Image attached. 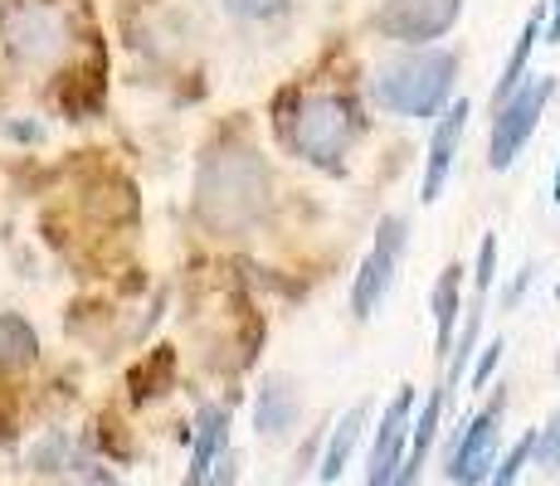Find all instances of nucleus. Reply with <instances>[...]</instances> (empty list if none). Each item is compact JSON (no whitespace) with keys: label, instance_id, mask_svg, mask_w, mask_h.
<instances>
[{"label":"nucleus","instance_id":"f257e3e1","mask_svg":"<svg viewBox=\"0 0 560 486\" xmlns=\"http://www.w3.org/2000/svg\"><path fill=\"white\" fill-rule=\"evenodd\" d=\"M268 166L258 151L240 142H220L196 170V220L220 239H244L268 220Z\"/></svg>","mask_w":560,"mask_h":486},{"label":"nucleus","instance_id":"f03ea898","mask_svg":"<svg viewBox=\"0 0 560 486\" xmlns=\"http://www.w3.org/2000/svg\"><path fill=\"white\" fill-rule=\"evenodd\" d=\"M458 79V59L444 49H424V54H405V59L385 63L375 73L371 93L385 112L395 117H434L448 103Z\"/></svg>","mask_w":560,"mask_h":486},{"label":"nucleus","instance_id":"7ed1b4c3","mask_svg":"<svg viewBox=\"0 0 560 486\" xmlns=\"http://www.w3.org/2000/svg\"><path fill=\"white\" fill-rule=\"evenodd\" d=\"M0 35H5L10 59L25 63V69H54L73 45L69 15L54 0H15L0 15Z\"/></svg>","mask_w":560,"mask_h":486},{"label":"nucleus","instance_id":"20e7f679","mask_svg":"<svg viewBox=\"0 0 560 486\" xmlns=\"http://www.w3.org/2000/svg\"><path fill=\"white\" fill-rule=\"evenodd\" d=\"M351 137H357V122H351V107L341 97H307V103H298V122L288 142L307 166L337 170L351 151Z\"/></svg>","mask_w":560,"mask_h":486},{"label":"nucleus","instance_id":"39448f33","mask_svg":"<svg viewBox=\"0 0 560 486\" xmlns=\"http://www.w3.org/2000/svg\"><path fill=\"white\" fill-rule=\"evenodd\" d=\"M556 97V79H526L522 88H512L498 103V117H492V137H488V166L492 170H512L516 156L526 151V142L541 127L546 103Z\"/></svg>","mask_w":560,"mask_h":486},{"label":"nucleus","instance_id":"423d86ee","mask_svg":"<svg viewBox=\"0 0 560 486\" xmlns=\"http://www.w3.org/2000/svg\"><path fill=\"white\" fill-rule=\"evenodd\" d=\"M409 224L400 214H385L381 224H375V244L371 253H365L357 283H351V311H357V321H371L375 311H381V301L390 297L395 287V273H400L405 263V239H409Z\"/></svg>","mask_w":560,"mask_h":486},{"label":"nucleus","instance_id":"0eeeda50","mask_svg":"<svg viewBox=\"0 0 560 486\" xmlns=\"http://www.w3.org/2000/svg\"><path fill=\"white\" fill-rule=\"evenodd\" d=\"M502 414H508V394H492L478 414L463 424V434L448 442V482L458 486H482L498 467V438H502Z\"/></svg>","mask_w":560,"mask_h":486},{"label":"nucleus","instance_id":"6e6552de","mask_svg":"<svg viewBox=\"0 0 560 486\" xmlns=\"http://www.w3.org/2000/svg\"><path fill=\"white\" fill-rule=\"evenodd\" d=\"M458 15L463 0H385L375 10V29L395 45H429V39L448 35Z\"/></svg>","mask_w":560,"mask_h":486},{"label":"nucleus","instance_id":"1a4fd4ad","mask_svg":"<svg viewBox=\"0 0 560 486\" xmlns=\"http://www.w3.org/2000/svg\"><path fill=\"white\" fill-rule=\"evenodd\" d=\"M409 428H415V384H400L395 399L385 404L381 424H375V442L365 452V486H385L395 477V467L405 462Z\"/></svg>","mask_w":560,"mask_h":486},{"label":"nucleus","instance_id":"9d476101","mask_svg":"<svg viewBox=\"0 0 560 486\" xmlns=\"http://www.w3.org/2000/svg\"><path fill=\"white\" fill-rule=\"evenodd\" d=\"M468 97H458L454 107H448L444 117H439L434 137H429V166H424V194L419 200L434 204L439 194H444L448 176H454V161H458V146H463V132H468Z\"/></svg>","mask_w":560,"mask_h":486},{"label":"nucleus","instance_id":"9b49d317","mask_svg":"<svg viewBox=\"0 0 560 486\" xmlns=\"http://www.w3.org/2000/svg\"><path fill=\"white\" fill-rule=\"evenodd\" d=\"M444 404H448L444 384H439V389H429L424 408H419V414H415V428H409V448H405V462H400V467H395V477L385 482V486H419V482H424V467H429V448H434V438H439V424H444Z\"/></svg>","mask_w":560,"mask_h":486},{"label":"nucleus","instance_id":"f8f14e48","mask_svg":"<svg viewBox=\"0 0 560 486\" xmlns=\"http://www.w3.org/2000/svg\"><path fill=\"white\" fill-rule=\"evenodd\" d=\"M230 452V408L224 404H205L196 418V438H190V467L180 486H200L214 472V462Z\"/></svg>","mask_w":560,"mask_h":486},{"label":"nucleus","instance_id":"ddd939ff","mask_svg":"<svg viewBox=\"0 0 560 486\" xmlns=\"http://www.w3.org/2000/svg\"><path fill=\"white\" fill-rule=\"evenodd\" d=\"M298 424V389L288 375H268L254 399V428L264 438H283Z\"/></svg>","mask_w":560,"mask_h":486},{"label":"nucleus","instance_id":"4468645a","mask_svg":"<svg viewBox=\"0 0 560 486\" xmlns=\"http://www.w3.org/2000/svg\"><path fill=\"white\" fill-rule=\"evenodd\" d=\"M365 418H371V408L357 404V408H347V414L331 424V434H327V448H322V462H317V477L322 482H337L341 472H347V462H351V452H357V442L365 434Z\"/></svg>","mask_w":560,"mask_h":486},{"label":"nucleus","instance_id":"2eb2a0df","mask_svg":"<svg viewBox=\"0 0 560 486\" xmlns=\"http://www.w3.org/2000/svg\"><path fill=\"white\" fill-rule=\"evenodd\" d=\"M458 292H463V268L448 263L434 283V360L444 365L448 351H454V327H458Z\"/></svg>","mask_w":560,"mask_h":486},{"label":"nucleus","instance_id":"dca6fc26","mask_svg":"<svg viewBox=\"0 0 560 486\" xmlns=\"http://www.w3.org/2000/svg\"><path fill=\"white\" fill-rule=\"evenodd\" d=\"M541 39H546V10H532V15H526V25H522V35H516L512 54H508V69H502L498 88H492V103H502L512 88H522V83H526V63H532V54H536Z\"/></svg>","mask_w":560,"mask_h":486},{"label":"nucleus","instance_id":"f3484780","mask_svg":"<svg viewBox=\"0 0 560 486\" xmlns=\"http://www.w3.org/2000/svg\"><path fill=\"white\" fill-rule=\"evenodd\" d=\"M35 355H39V336L30 331V321L5 311L0 317V370H25V365H35Z\"/></svg>","mask_w":560,"mask_h":486},{"label":"nucleus","instance_id":"a211bd4d","mask_svg":"<svg viewBox=\"0 0 560 486\" xmlns=\"http://www.w3.org/2000/svg\"><path fill=\"white\" fill-rule=\"evenodd\" d=\"M532 452H536V434H522V438H516L512 448L498 458V467H492V477L482 482V486H516V477L532 467Z\"/></svg>","mask_w":560,"mask_h":486},{"label":"nucleus","instance_id":"6ab92c4d","mask_svg":"<svg viewBox=\"0 0 560 486\" xmlns=\"http://www.w3.org/2000/svg\"><path fill=\"white\" fill-rule=\"evenodd\" d=\"M532 462H541L546 472H560V408L551 414V424L536 428V452H532Z\"/></svg>","mask_w":560,"mask_h":486},{"label":"nucleus","instance_id":"aec40b11","mask_svg":"<svg viewBox=\"0 0 560 486\" xmlns=\"http://www.w3.org/2000/svg\"><path fill=\"white\" fill-rule=\"evenodd\" d=\"M502 351H508V341H502V336H492V345H482V351H478V365H472V375H468L472 389H482V384L492 380V370H498Z\"/></svg>","mask_w":560,"mask_h":486},{"label":"nucleus","instance_id":"412c9836","mask_svg":"<svg viewBox=\"0 0 560 486\" xmlns=\"http://www.w3.org/2000/svg\"><path fill=\"white\" fill-rule=\"evenodd\" d=\"M492 277H498V234H488L478 248V273H472V283L478 292H492Z\"/></svg>","mask_w":560,"mask_h":486},{"label":"nucleus","instance_id":"4be33fe9","mask_svg":"<svg viewBox=\"0 0 560 486\" xmlns=\"http://www.w3.org/2000/svg\"><path fill=\"white\" fill-rule=\"evenodd\" d=\"M224 5H230L240 20H273L288 10V0H224Z\"/></svg>","mask_w":560,"mask_h":486},{"label":"nucleus","instance_id":"5701e85b","mask_svg":"<svg viewBox=\"0 0 560 486\" xmlns=\"http://www.w3.org/2000/svg\"><path fill=\"white\" fill-rule=\"evenodd\" d=\"M234 482H240V458H234V452H224V458L214 462V472L200 486H234Z\"/></svg>","mask_w":560,"mask_h":486},{"label":"nucleus","instance_id":"b1692460","mask_svg":"<svg viewBox=\"0 0 560 486\" xmlns=\"http://www.w3.org/2000/svg\"><path fill=\"white\" fill-rule=\"evenodd\" d=\"M560 39V0H551V29H546V45Z\"/></svg>","mask_w":560,"mask_h":486},{"label":"nucleus","instance_id":"393cba45","mask_svg":"<svg viewBox=\"0 0 560 486\" xmlns=\"http://www.w3.org/2000/svg\"><path fill=\"white\" fill-rule=\"evenodd\" d=\"M551 200L560 204V166H556V180H551Z\"/></svg>","mask_w":560,"mask_h":486},{"label":"nucleus","instance_id":"a878e982","mask_svg":"<svg viewBox=\"0 0 560 486\" xmlns=\"http://www.w3.org/2000/svg\"><path fill=\"white\" fill-rule=\"evenodd\" d=\"M556 297H560V283H556Z\"/></svg>","mask_w":560,"mask_h":486},{"label":"nucleus","instance_id":"bb28decb","mask_svg":"<svg viewBox=\"0 0 560 486\" xmlns=\"http://www.w3.org/2000/svg\"><path fill=\"white\" fill-rule=\"evenodd\" d=\"M556 370H560V360H556Z\"/></svg>","mask_w":560,"mask_h":486}]
</instances>
